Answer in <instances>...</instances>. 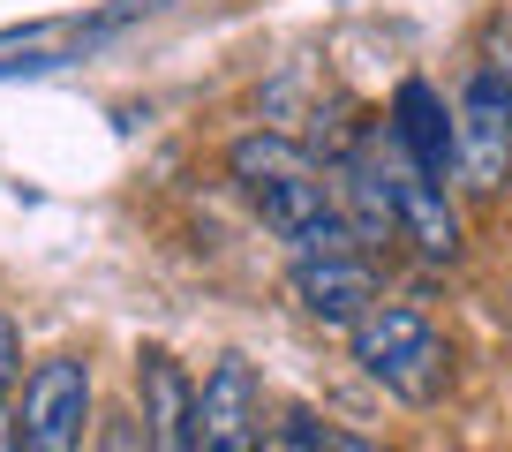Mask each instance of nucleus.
Masks as SVG:
<instances>
[{"instance_id": "obj_13", "label": "nucleus", "mask_w": 512, "mask_h": 452, "mask_svg": "<svg viewBox=\"0 0 512 452\" xmlns=\"http://www.w3.org/2000/svg\"><path fill=\"white\" fill-rule=\"evenodd\" d=\"M16 362H23V332L0 317V415H8V392H16Z\"/></svg>"}, {"instance_id": "obj_7", "label": "nucleus", "mask_w": 512, "mask_h": 452, "mask_svg": "<svg viewBox=\"0 0 512 452\" xmlns=\"http://www.w3.org/2000/svg\"><path fill=\"white\" fill-rule=\"evenodd\" d=\"M294 302L324 332H354L377 309V272H369L362 249H347V257H294Z\"/></svg>"}, {"instance_id": "obj_12", "label": "nucleus", "mask_w": 512, "mask_h": 452, "mask_svg": "<svg viewBox=\"0 0 512 452\" xmlns=\"http://www.w3.org/2000/svg\"><path fill=\"white\" fill-rule=\"evenodd\" d=\"M98 452H151L144 415H106V422H98Z\"/></svg>"}, {"instance_id": "obj_6", "label": "nucleus", "mask_w": 512, "mask_h": 452, "mask_svg": "<svg viewBox=\"0 0 512 452\" xmlns=\"http://www.w3.org/2000/svg\"><path fill=\"white\" fill-rule=\"evenodd\" d=\"M384 181H392V211H400V234L422 249L430 264H452L460 257V211H452V189L430 181L384 129Z\"/></svg>"}, {"instance_id": "obj_9", "label": "nucleus", "mask_w": 512, "mask_h": 452, "mask_svg": "<svg viewBox=\"0 0 512 452\" xmlns=\"http://www.w3.org/2000/svg\"><path fill=\"white\" fill-rule=\"evenodd\" d=\"M384 129H392V144H400L422 174L452 189V106H445V91H437L430 76H407L400 91H392Z\"/></svg>"}, {"instance_id": "obj_14", "label": "nucleus", "mask_w": 512, "mask_h": 452, "mask_svg": "<svg viewBox=\"0 0 512 452\" xmlns=\"http://www.w3.org/2000/svg\"><path fill=\"white\" fill-rule=\"evenodd\" d=\"M324 452H392V445H377V437L347 430V422H324Z\"/></svg>"}, {"instance_id": "obj_4", "label": "nucleus", "mask_w": 512, "mask_h": 452, "mask_svg": "<svg viewBox=\"0 0 512 452\" xmlns=\"http://www.w3.org/2000/svg\"><path fill=\"white\" fill-rule=\"evenodd\" d=\"M16 430H23V452H83V437L98 430L91 362H83V355H53V362H38V370L23 377Z\"/></svg>"}, {"instance_id": "obj_1", "label": "nucleus", "mask_w": 512, "mask_h": 452, "mask_svg": "<svg viewBox=\"0 0 512 452\" xmlns=\"http://www.w3.org/2000/svg\"><path fill=\"white\" fill-rule=\"evenodd\" d=\"M226 174H234L241 204L264 219V234L287 242V257H347V249H362L347 226V204H339L332 166L309 144H294L279 129H249L226 144Z\"/></svg>"}, {"instance_id": "obj_5", "label": "nucleus", "mask_w": 512, "mask_h": 452, "mask_svg": "<svg viewBox=\"0 0 512 452\" xmlns=\"http://www.w3.org/2000/svg\"><path fill=\"white\" fill-rule=\"evenodd\" d=\"M264 385L241 355L211 362L196 385V452H264Z\"/></svg>"}, {"instance_id": "obj_15", "label": "nucleus", "mask_w": 512, "mask_h": 452, "mask_svg": "<svg viewBox=\"0 0 512 452\" xmlns=\"http://www.w3.org/2000/svg\"><path fill=\"white\" fill-rule=\"evenodd\" d=\"M0 452H23V430H16V407L0 415Z\"/></svg>"}, {"instance_id": "obj_3", "label": "nucleus", "mask_w": 512, "mask_h": 452, "mask_svg": "<svg viewBox=\"0 0 512 452\" xmlns=\"http://www.w3.org/2000/svg\"><path fill=\"white\" fill-rule=\"evenodd\" d=\"M354 362H362L369 385H384L407 407H437L452 385V347L415 302H377L362 324H354Z\"/></svg>"}, {"instance_id": "obj_2", "label": "nucleus", "mask_w": 512, "mask_h": 452, "mask_svg": "<svg viewBox=\"0 0 512 452\" xmlns=\"http://www.w3.org/2000/svg\"><path fill=\"white\" fill-rule=\"evenodd\" d=\"M452 189L497 204L512 189V53H475L452 98Z\"/></svg>"}, {"instance_id": "obj_10", "label": "nucleus", "mask_w": 512, "mask_h": 452, "mask_svg": "<svg viewBox=\"0 0 512 452\" xmlns=\"http://www.w3.org/2000/svg\"><path fill=\"white\" fill-rule=\"evenodd\" d=\"M136 392H144L151 452H196V377L181 370L174 355L151 347V355L136 362Z\"/></svg>"}, {"instance_id": "obj_8", "label": "nucleus", "mask_w": 512, "mask_h": 452, "mask_svg": "<svg viewBox=\"0 0 512 452\" xmlns=\"http://www.w3.org/2000/svg\"><path fill=\"white\" fill-rule=\"evenodd\" d=\"M339 204H347V226L362 249H384L400 234V211H392V181H384V129H362L347 151L332 159Z\"/></svg>"}, {"instance_id": "obj_11", "label": "nucleus", "mask_w": 512, "mask_h": 452, "mask_svg": "<svg viewBox=\"0 0 512 452\" xmlns=\"http://www.w3.org/2000/svg\"><path fill=\"white\" fill-rule=\"evenodd\" d=\"M264 452H324V415H309V407H287V415L264 430Z\"/></svg>"}]
</instances>
